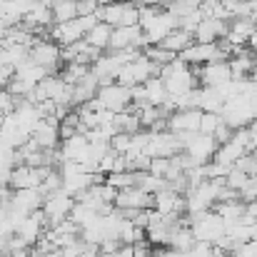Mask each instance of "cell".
Listing matches in <instances>:
<instances>
[{
  "label": "cell",
  "mask_w": 257,
  "mask_h": 257,
  "mask_svg": "<svg viewBox=\"0 0 257 257\" xmlns=\"http://www.w3.org/2000/svg\"><path fill=\"white\" fill-rule=\"evenodd\" d=\"M247 182H250V175L242 172V170H237V168H232V170L227 172V177H225V185L232 187V190H237V192H240Z\"/></svg>",
  "instance_id": "cell-29"
},
{
  "label": "cell",
  "mask_w": 257,
  "mask_h": 257,
  "mask_svg": "<svg viewBox=\"0 0 257 257\" xmlns=\"http://www.w3.org/2000/svg\"><path fill=\"white\" fill-rule=\"evenodd\" d=\"M60 50H63V48H60L53 38H38V40H35V45L30 48V60H33V63H38V65H43L50 75H55V73H58V68L63 65Z\"/></svg>",
  "instance_id": "cell-5"
},
{
  "label": "cell",
  "mask_w": 257,
  "mask_h": 257,
  "mask_svg": "<svg viewBox=\"0 0 257 257\" xmlns=\"http://www.w3.org/2000/svg\"><path fill=\"white\" fill-rule=\"evenodd\" d=\"M200 117H202V110L197 107H182V110H175L170 117H168V130L170 133H200Z\"/></svg>",
  "instance_id": "cell-8"
},
{
  "label": "cell",
  "mask_w": 257,
  "mask_h": 257,
  "mask_svg": "<svg viewBox=\"0 0 257 257\" xmlns=\"http://www.w3.org/2000/svg\"><path fill=\"white\" fill-rule=\"evenodd\" d=\"M115 207H120V210H148V207H155V195L145 192L138 185L122 187V190H117Z\"/></svg>",
  "instance_id": "cell-7"
},
{
  "label": "cell",
  "mask_w": 257,
  "mask_h": 257,
  "mask_svg": "<svg viewBox=\"0 0 257 257\" xmlns=\"http://www.w3.org/2000/svg\"><path fill=\"white\" fill-rule=\"evenodd\" d=\"M160 78L165 80L168 92H170L172 97L187 95L192 87H197V83H200V78L192 73V65H187L180 55H177L172 63H168V65L160 68Z\"/></svg>",
  "instance_id": "cell-1"
},
{
  "label": "cell",
  "mask_w": 257,
  "mask_h": 257,
  "mask_svg": "<svg viewBox=\"0 0 257 257\" xmlns=\"http://www.w3.org/2000/svg\"><path fill=\"white\" fill-rule=\"evenodd\" d=\"M45 75H50L43 65H38V63H33V60H25L20 68H15V78H20V80H25V83H30V85H38Z\"/></svg>",
  "instance_id": "cell-21"
},
{
  "label": "cell",
  "mask_w": 257,
  "mask_h": 257,
  "mask_svg": "<svg viewBox=\"0 0 257 257\" xmlns=\"http://www.w3.org/2000/svg\"><path fill=\"white\" fill-rule=\"evenodd\" d=\"M145 55H148L153 63H158L160 68L168 65V63H172V60L177 58V53H170V50L163 48V45H148V48H145Z\"/></svg>",
  "instance_id": "cell-26"
},
{
  "label": "cell",
  "mask_w": 257,
  "mask_h": 257,
  "mask_svg": "<svg viewBox=\"0 0 257 257\" xmlns=\"http://www.w3.org/2000/svg\"><path fill=\"white\" fill-rule=\"evenodd\" d=\"M15 150L8 143H0V172H10L15 168Z\"/></svg>",
  "instance_id": "cell-28"
},
{
  "label": "cell",
  "mask_w": 257,
  "mask_h": 257,
  "mask_svg": "<svg viewBox=\"0 0 257 257\" xmlns=\"http://www.w3.org/2000/svg\"><path fill=\"white\" fill-rule=\"evenodd\" d=\"M8 207H10V205H3V202H0V225L8 220Z\"/></svg>",
  "instance_id": "cell-42"
},
{
  "label": "cell",
  "mask_w": 257,
  "mask_h": 257,
  "mask_svg": "<svg viewBox=\"0 0 257 257\" xmlns=\"http://www.w3.org/2000/svg\"><path fill=\"white\" fill-rule=\"evenodd\" d=\"M0 143H3V138H0Z\"/></svg>",
  "instance_id": "cell-45"
},
{
  "label": "cell",
  "mask_w": 257,
  "mask_h": 257,
  "mask_svg": "<svg viewBox=\"0 0 257 257\" xmlns=\"http://www.w3.org/2000/svg\"><path fill=\"white\" fill-rule=\"evenodd\" d=\"M73 205H75V197L68 195L65 190L48 192V195H45V202H43V212H45V220H48V230L55 227V225H60L63 220H68Z\"/></svg>",
  "instance_id": "cell-4"
},
{
  "label": "cell",
  "mask_w": 257,
  "mask_h": 257,
  "mask_svg": "<svg viewBox=\"0 0 257 257\" xmlns=\"http://www.w3.org/2000/svg\"><path fill=\"white\" fill-rule=\"evenodd\" d=\"M242 222H257V200H250V202H247V212H245Z\"/></svg>",
  "instance_id": "cell-37"
},
{
  "label": "cell",
  "mask_w": 257,
  "mask_h": 257,
  "mask_svg": "<svg viewBox=\"0 0 257 257\" xmlns=\"http://www.w3.org/2000/svg\"><path fill=\"white\" fill-rule=\"evenodd\" d=\"M255 30H257V23L252 18H232L225 40L230 45H235V48H247V40H250V35Z\"/></svg>",
  "instance_id": "cell-12"
},
{
  "label": "cell",
  "mask_w": 257,
  "mask_h": 257,
  "mask_svg": "<svg viewBox=\"0 0 257 257\" xmlns=\"http://www.w3.org/2000/svg\"><path fill=\"white\" fill-rule=\"evenodd\" d=\"M255 65H257V55L250 48H240V50L230 58V70H232V78H235V80L247 78Z\"/></svg>",
  "instance_id": "cell-14"
},
{
  "label": "cell",
  "mask_w": 257,
  "mask_h": 257,
  "mask_svg": "<svg viewBox=\"0 0 257 257\" xmlns=\"http://www.w3.org/2000/svg\"><path fill=\"white\" fill-rule=\"evenodd\" d=\"M112 25H107V23H95L92 28H90V33L85 35V40L90 45H95V48H100V50H107L110 48V38H112Z\"/></svg>",
  "instance_id": "cell-20"
},
{
  "label": "cell",
  "mask_w": 257,
  "mask_h": 257,
  "mask_svg": "<svg viewBox=\"0 0 257 257\" xmlns=\"http://www.w3.org/2000/svg\"><path fill=\"white\" fill-rule=\"evenodd\" d=\"M100 8L97 0H78V15H95Z\"/></svg>",
  "instance_id": "cell-36"
},
{
  "label": "cell",
  "mask_w": 257,
  "mask_h": 257,
  "mask_svg": "<svg viewBox=\"0 0 257 257\" xmlns=\"http://www.w3.org/2000/svg\"><path fill=\"white\" fill-rule=\"evenodd\" d=\"M95 97L100 100L102 107H107L112 112H122V110H127L133 105V87H125V85H120V83L100 85Z\"/></svg>",
  "instance_id": "cell-6"
},
{
  "label": "cell",
  "mask_w": 257,
  "mask_h": 257,
  "mask_svg": "<svg viewBox=\"0 0 257 257\" xmlns=\"http://www.w3.org/2000/svg\"><path fill=\"white\" fill-rule=\"evenodd\" d=\"M53 18L55 23H68L78 18V0H53Z\"/></svg>",
  "instance_id": "cell-23"
},
{
  "label": "cell",
  "mask_w": 257,
  "mask_h": 257,
  "mask_svg": "<svg viewBox=\"0 0 257 257\" xmlns=\"http://www.w3.org/2000/svg\"><path fill=\"white\" fill-rule=\"evenodd\" d=\"M10 187V172H0V192H5Z\"/></svg>",
  "instance_id": "cell-38"
},
{
  "label": "cell",
  "mask_w": 257,
  "mask_h": 257,
  "mask_svg": "<svg viewBox=\"0 0 257 257\" xmlns=\"http://www.w3.org/2000/svg\"><path fill=\"white\" fill-rule=\"evenodd\" d=\"M235 168L242 172H247L250 177H257V155L255 153H245L237 163H235Z\"/></svg>",
  "instance_id": "cell-30"
},
{
  "label": "cell",
  "mask_w": 257,
  "mask_h": 257,
  "mask_svg": "<svg viewBox=\"0 0 257 257\" xmlns=\"http://www.w3.org/2000/svg\"><path fill=\"white\" fill-rule=\"evenodd\" d=\"M97 20L112 25V28H120V25H138L140 20V8L135 0H112V3H105L97 8Z\"/></svg>",
  "instance_id": "cell-2"
},
{
  "label": "cell",
  "mask_w": 257,
  "mask_h": 257,
  "mask_svg": "<svg viewBox=\"0 0 257 257\" xmlns=\"http://www.w3.org/2000/svg\"><path fill=\"white\" fill-rule=\"evenodd\" d=\"M97 90H100V80H97V75L90 70L83 80H78V83L73 85V105L80 107V105L90 102V100L97 95Z\"/></svg>",
  "instance_id": "cell-15"
},
{
  "label": "cell",
  "mask_w": 257,
  "mask_h": 257,
  "mask_svg": "<svg viewBox=\"0 0 257 257\" xmlns=\"http://www.w3.org/2000/svg\"><path fill=\"white\" fill-rule=\"evenodd\" d=\"M187 252H190V257H215L217 250H215V245H212V242H202V240H197Z\"/></svg>",
  "instance_id": "cell-33"
},
{
  "label": "cell",
  "mask_w": 257,
  "mask_h": 257,
  "mask_svg": "<svg viewBox=\"0 0 257 257\" xmlns=\"http://www.w3.org/2000/svg\"><path fill=\"white\" fill-rule=\"evenodd\" d=\"M247 48H250V50H252V53L257 55V30L252 33V35H250V40H247Z\"/></svg>",
  "instance_id": "cell-41"
},
{
  "label": "cell",
  "mask_w": 257,
  "mask_h": 257,
  "mask_svg": "<svg viewBox=\"0 0 257 257\" xmlns=\"http://www.w3.org/2000/svg\"><path fill=\"white\" fill-rule=\"evenodd\" d=\"M202 18H205V15H202V10H195V13H190V15L180 18V28L195 35V30H197V25L202 23Z\"/></svg>",
  "instance_id": "cell-32"
},
{
  "label": "cell",
  "mask_w": 257,
  "mask_h": 257,
  "mask_svg": "<svg viewBox=\"0 0 257 257\" xmlns=\"http://www.w3.org/2000/svg\"><path fill=\"white\" fill-rule=\"evenodd\" d=\"M95 217H97V212H95L92 207H87V205H83V202L75 200V205H73V210H70V220H73V222H78L80 227H85V225H90Z\"/></svg>",
  "instance_id": "cell-24"
},
{
  "label": "cell",
  "mask_w": 257,
  "mask_h": 257,
  "mask_svg": "<svg viewBox=\"0 0 257 257\" xmlns=\"http://www.w3.org/2000/svg\"><path fill=\"white\" fill-rule=\"evenodd\" d=\"M8 28H10V25L0 18V43H5V38H8Z\"/></svg>",
  "instance_id": "cell-39"
},
{
  "label": "cell",
  "mask_w": 257,
  "mask_h": 257,
  "mask_svg": "<svg viewBox=\"0 0 257 257\" xmlns=\"http://www.w3.org/2000/svg\"><path fill=\"white\" fill-rule=\"evenodd\" d=\"M247 150L240 145V143H235V140H230V143H225V145H220L217 148V153H215V163H220V165H225V168H235V163L245 155Z\"/></svg>",
  "instance_id": "cell-18"
},
{
  "label": "cell",
  "mask_w": 257,
  "mask_h": 257,
  "mask_svg": "<svg viewBox=\"0 0 257 257\" xmlns=\"http://www.w3.org/2000/svg\"><path fill=\"white\" fill-rule=\"evenodd\" d=\"M170 165H172L170 158H153V163H150V172H153V175H160V177H168Z\"/></svg>",
  "instance_id": "cell-34"
},
{
  "label": "cell",
  "mask_w": 257,
  "mask_h": 257,
  "mask_svg": "<svg viewBox=\"0 0 257 257\" xmlns=\"http://www.w3.org/2000/svg\"><path fill=\"white\" fill-rule=\"evenodd\" d=\"M192 43H195V35L187 33V30H182V28H175L172 33H168V35L160 40L163 48H168L170 53H177V55H180L185 48H190Z\"/></svg>",
  "instance_id": "cell-17"
},
{
  "label": "cell",
  "mask_w": 257,
  "mask_h": 257,
  "mask_svg": "<svg viewBox=\"0 0 257 257\" xmlns=\"http://www.w3.org/2000/svg\"><path fill=\"white\" fill-rule=\"evenodd\" d=\"M220 125H222V115L220 112H202V117H200V133L215 135V130Z\"/></svg>",
  "instance_id": "cell-27"
},
{
  "label": "cell",
  "mask_w": 257,
  "mask_h": 257,
  "mask_svg": "<svg viewBox=\"0 0 257 257\" xmlns=\"http://www.w3.org/2000/svg\"><path fill=\"white\" fill-rule=\"evenodd\" d=\"M92 68L85 65V63H78V60H73V63H63V68H60V78L65 80V83H70V85H75L78 80H83L87 73H90Z\"/></svg>",
  "instance_id": "cell-22"
},
{
  "label": "cell",
  "mask_w": 257,
  "mask_h": 257,
  "mask_svg": "<svg viewBox=\"0 0 257 257\" xmlns=\"http://www.w3.org/2000/svg\"><path fill=\"white\" fill-rule=\"evenodd\" d=\"M227 225L230 222H240L242 217H245V212H247V202L242 200V197H235V200H225V202H217L215 207H212Z\"/></svg>",
  "instance_id": "cell-16"
},
{
  "label": "cell",
  "mask_w": 257,
  "mask_h": 257,
  "mask_svg": "<svg viewBox=\"0 0 257 257\" xmlns=\"http://www.w3.org/2000/svg\"><path fill=\"white\" fill-rule=\"evenodd\" d=\"M247 127H250V135H252V145L257 148V117L250 122V125H247Z\"/></svg>",
  "instance_id": "cell-40"
},
{
  "label": "cell",
  "mask_w": 257,
  "mask_h": 257,
  "mask_svg": "<svg viewBox=\"0 0 257 257\" xmlns=\"http://www.w3.org/2000/svg\"><path fill=\"white\" fill-rule=\"evenodd\" d=\"M180 140H182V148L187 155H192L200 165L210 163L217 153V140L212 135H205V133H180Z\"/></svg>",
  "instance_id": "cell-3"
},
{
  "label": "cell",
  "mask_w": 257,
  "mask_h": 257,
  "mask_svg": "<svg viewBox=\"0 0 257 257\" xmlns=\"http://www.w3.org/2000/svg\"><path fill=\"white\" fill-rule=\"evenodd\" d=\"M63 87H65V80L55 73V75H45L35 90L30 92V97L28 100H33V102H40V100H58V95L63 92Z\"/></svg>",
  "instance_id": "cell-13"
},
{
  "label": "cell",
  "mask_w": 257,
  "mask_h": 257,
  "mask_svg": "<svg viewBox=\"0 0 257 257\" xmlns=\"http://www.w3.org/2000/svg\"><path fill=\"white\" fill-rule=\"evenodd\" d=\"M145 97H148V102L150 105H165V100L170 97V92H168V85H165V80L160 78V75H155V78H150L148 83H145Z\"/></svg>",
  "instance_id": "cell-19"
},
{
  "label": "cell",
  "mask_w": 257,
  "mask_h": 257,
  "mask_svg": "<svg viewBox=\"0 0 257 257\" xmlns=\"http://www.w3.org/2000/svg\"><path fill=\"white\" fill-rule=\"evenodd\" d=\"M230 30V20L222 18H202V23L195 30V40L197 43H217L227 35Z\"/></svg>",
  "instance_id": "cell-10"
},
{
  "label": "cell",
  "mask_w": 257,
  "mask_h": 257,
  "mask_svg": "<svg viewBox=\"0 0 257 257\" xmlns=\"http://www.w3.org/2000/svg\"><path fill=\"white\" fill-rule=\"evenodd\" d=\"M232 133H235V127H230V125L222 120V125L215 130V135H212V138L217 140V145H225V143H230V140H232Z\"/></svg>",
  "instance_id": "cell-35"
},
{
  "label": "cell",
  "mask_w": 257,
  "mask_h": 257,
  "mask_svg": "<svg viewBox=\"0 0 257 257\" xmlns=\"http://www.w3.org/2000/svg\"><path fill=\"white\" fill-rule=\"evenodd\" d=\"M130 143H133V135L130 133H115L112 135V140H110V148L115 150V153H127L130 150Z\"/></svg>",
  "instance_id": "cell-31"
},
{
  "label": "cell",
  "mask_w": 257,
  "mask_h": 257,
  "mask_svg": "<svg viewBox=\"0 0 257 257\" xmlns=\"http://www.w3.org/2000/svg\"><path fill=\"white\" fill-rule=\"evenodd\" d=\"M3 115H5V110H3V105H0V117H3Z\"/></svg>",
  "instance_id": "cell-44"
},
{
  "label": "cell",
  "mask_w": 257,
  "mask_h": 257,
  "mask_svg": "<svg viewBox=\"0 0 257 257\" xmlns=\"http://www.w3.org/2000/svg\"><path fill=\"white\" fill-rule=\"evenodd\" d=\"M200 5H202V0H170L168 3V10H170L175 18H185V15L200 10Z\"/></svg>",
  "instance_id": "cell-25"
},
{
  "label": "cell",
  "mask_w": 257,
  "mask_h": 257,
  "mask_svg": "<svg viewBox=\"0 0 257 257\" xmlns=\"http://www.w3.org/2000/svg\"><path fill=\"white\" fill-rule=\"evenodd\" d=\"M33 138L38 140V145L43 150H55L60 143V120L58 117H43L40 125L35 127Z\"/></svg>",
  "instance_id": "cell-11"
},
{
  "label": "cell",
  "mask_w": 257,
  "mask_h": 257,
  "mask_svg": "<svg viewBox=\"0 0 257 257\" xmlns=\"http://www.w3.org/2000/svg\"><path fill=\"white\" fill-rule=\"evenodd\" d=\"M232 80V70H230V60H212L207 65H202L200 73V83L205 87H220Z\"/></svg>",
  "instance_id": "cell-9"
},
{
  "label": "cell",
  "mask_w": 257,
  "mask_h": 257,
  "mask_svg": "<svg viewBox=\"0 0 257 257\" xmlns=\"http://www.w3.org/2000/svg\"><path fill=\"white\" fill-rule=\"evenodd\" d=\"M247 78H250V80H255V83H257V65H255V68H252V73H250Z\"/></svg>",
  "instance_id": "cell-43"
}]
</instances>
